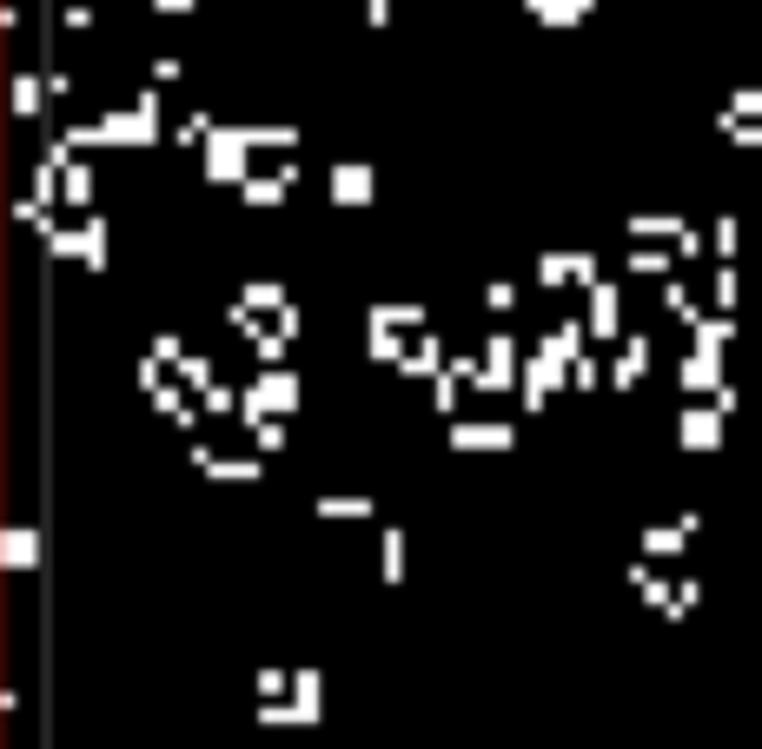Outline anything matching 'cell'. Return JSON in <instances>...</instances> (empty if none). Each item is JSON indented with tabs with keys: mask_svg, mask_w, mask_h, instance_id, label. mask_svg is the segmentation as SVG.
<instances>
[{
	"mask_svg": "<svg viewBox=\"0 0 762 749\" xmlns=\"http://www.w3.org/2000/svg\"><path fill=\"white\" fill-rule=\"evenodd\" d=\"M173 378H179V385H186V392H206V385H219V365H212V358H206V352H186V358H179V372H173Z\"/></svg>",
	"mask_w": 762,
	"mask_h": 749,
	"instance_id": "34",
	"label": "cell"
},
{
	"mask_svg": "<svg viewBox=\"0 0 762 749\" xmlns=\"http://www.w3.org/2000/svg\"><path fill=\"white\" fill-rule=\"evenodd\" d=\"M411 339H418V332H392V325H365V358H372V365H405V352H411Z\"/></svg>",
	"mask_w": 762,
	"mask_h": 749,
	"instance_id": "26",
	"label": "cell"
},
{
	"mask_svg": "<svg viewBox=\"0 0 762 749\" xmlns=\"http://www.w3.org/2000/svg\"><path fill=\"white\" fill-rule=\"evenodd\" d=\"M365 325H392V332H425V325H431V312H425L418 299H378V305H365Z\"/></svg>",
	"mask_w": 762,
	"mask_h": 749,
	"instance_id": "18",
	"label": "cell"
},
{
	"mask_svg": "<svg viewBox=\"0 0 762 749\" xmlns=\"http://www.w3.org/2000/svg\"><path fill=\"white\" fill-rule=\"evenodd\" d=\"M445 365H451V358H445V339L425 325V332L411 339V352H405V365H398V372H405V378H438Z\"/></svg>",
	"mask_w": 762,
	"mask_h": 749,
	"instance_id": "19",
	"label": "cell"
},
{
	"mask_svg": "<svg viewBox=\"0 0 762 749\" xmlns=\"http://www.w3.org/2000/svg\"><path fill=\"white\" fill-rule=\"evenodd\" d=\"M564 385H571V365L531 345V352H524V372H518V405H524V412L537 418V412H544V405H551V398H557Z\"/></svg>",
	"mask_w": 762,
	"mask_h": 749,
	"instance_id": "4",
	"label": "cell"
},
{
	"mask_svg": "<svg viewBox=\"0 0 762 749\" xmlns=\"http://www.w3.org/2000/svg\"><path fill=\"white\" fill-rule=\"evenodd\" d=\"M478 358H484V372H478V385H471V392H518L524 352H518V339H511V332H491Z\"/></svg>",
	"mask_w": 762,
	"mask_h": 749,
	"instance_id": "6",
	"label": "cell"
},
{
	"mask_svg": "<svg viewBox=\"0 0 762 749\" xmlns=\"http://www.w3.org/2000/svg\"><path fill=\"white\" fill-rule=\"evenodd\" d=\"M252 690H259V697H292V670H259Z\"/></svg>",
	"mask_w": 762,
	"mask_h": 749,
	"instance_id": "48",
	"label": "cell"
},
{
	"mask_svg": "<svg viewBox=\"0 0 762 749\" xmlns=\"http://www.w3.org/2000/svg\"><path fill=\"white\" fill-rule=\"evenodd\" d=\"M697 597H703V584H697V578H683V584L670 591V604H664V617H670V624H683V617L697 611Z\"/></svg>",
	"mask_w": 762,
	"mask_h": 749,
	"instance_id": "40",
	"label": "cell"
},
{
	"mask_svg": "<svg viewBox=\"0 0 762 749\" xmlns=\"http://www.w3.org/2000/svg\"><path fill=\"white\" fill-rule=\"evenodd\" d=\"M710 252H717V259H737V252H743V219H737V212H723V219L710 226Z\"/></svg>",
	"mask_w": 762,
	"mask_h": 749,
	"instance_id": "35",
	"label": "cell"
},
{
	"mask_svg": "<svg viewBox=\"0 0 762 749\" xmlns=\"http://www.w3.org/2000/svg\"><path fill=\"white\" fill-rule=\"evenodd\" d=\"M73 226H80V266H86V272H106V259H113V219L73 212Z\"/></svg>",
	"mask_w": 762,
	"mask_h": 749,
	"instance_id": "14",
	"label": "cell"
},
{
	"mask_svg": "<svg viewBox=\"0 0 762 749\" xmlns=\"http://www.w3.org/2000/svg\"><path fill=\"white\" fill-rule=\"evenodd\" d=\"M325 193H332V206H372L378 199V166L372 159H338L325 173Z\"/></svg>",
	"mask_w": 762,
	"mask_h": 749,
	"instance_id": "8",
	"label": "cell"
},
{
	"mask_svg": "<svg viewBox=\"0 0 762 749\" xmlns=\"http://www.w3.org/2000/svg\"><path fill=\"white\" fill-rule=\"evenodd\" d=\"M146 7H153V13H166V20H179V13H192L199 0H146Z\"/></svg>",
	"mask_w": 762,
	"mask_h": 749,
	"instance_id": "52",
	"label": "cell"
},
{
	"mask_svg": "<svg viewBox=\"0 0 762 749\" xmlns=\"http://www.w3.org/2000/svg\"><path fill=\"white\" fill-rule=\"evenodd\" d=\"M484 305H491L498 319H504V312H518V285H511V279H491V285H484Z\"/></svg>",
	"mask_w": 762,
	"mask_h": 749,
	"instance_id": "47",
	"label": "cell"
},
{
	"mask_svg": "<svg viewBox=\"0 0 762 749\" xmlns=\"http://www.w3.org/2000/svg\"><path fill=\"white\" fill-rule=\"evenodd\" d=\"M212 126H219L212 113H186V119L173 126V139H179V146H206V133H212Z\"/></svg>",
	"mask_w": 762,
	"mask_h": 749,
	"instance_id": "42",
	"label": "cell"
},
{
	"mask_svg": "<svg viewBox=\"0 0 762 749\" xmlns=\"http://www.w3.org/2000/svg\"><path fill=\"white\" fill-rule=\"evenodd\" d=\"M451 451H511L518 445V425L511 418H451Z\"/></svg>",
	"mask_w": 762,
	"mask_h": 749,
	"instance_id": "9",
	"label": "cell"
},
{
	"mask_svg": "<svg viewBox=\"0 0 762 749\" xmlns=\"http://www.w3.org/2000/svg\"><path fill=\"white\" fill-rule=\"evenodd\" d=\"M199 173L212 179V186H246L252 179V139H246V126H212L206 133V146H199Z\"/></svg>",
	"mask_w": 762,
	"mask_h": 749,
	"instance_id": "2",
	"label": "cell"
},
{
	"mask_svg": "<svg viewBox=\"0 0 762 749\" xmlns=\"http://www.w3.org/2000/svg\"><path fill=\"white\" fill-rule=\"evenodd\" d=\"M690 345H703V352H723V345H737V319H730V312H703V319L690 325Z\"/></svg>",
	"mask_w": 762,
	"mask_h": 749,
	"instance_id": "31",
	"label": "cell"
},
{
	"mask_svg": "<svg viewBox=\"0 0 762 749\" xmlns=\"http://www.w3.org/2000/svg\"><path fill=\"white\" fill-rule=\"evenodd\" d=\"M312 511H319V518H358V524H365V518H372V498H365V491H325Z\"/></svg>",
	"mask_w": 762,
	"mask_h": 749,
	"instance_id": "33",
	"label": "cell"
},
{
	"mask_svg": "<svg viewBox=\"0 0 762 749\" xmlns=\"http://www.w3.org/2000/svg\"><path fill=\"white\" fill-rule=\"evenodd\" d=\"M146 73H153V86H173V80L186 73V60H179V53H153V60H146Z\"/></svg>",
	"mask_w": 762,
	"mask_h": 749,
	"instance_id": "46",
	"label": "cell"
},
{
	"mask_svg": "<svg viewBox=\"0 0 762 749\" xmlns=\"http://www.w3.org/2000/svg\"><path fill=\"white\" fill-rule=\"evenodd\" d=\"M239 305H246L252 319H265V325H272L292 299H285V285H279V279H246V285H239Z\"/></svg>",
	"mask_w": 762,
	"mask_h": 749,
	"instance_id": "22",
	"label": "cell"
},
{
	"mask_svg": "<svg viewBox=\"0 0 762 749\" xmlns=\"http://www.w3.org/2000/svg\"><path fill=\"white\" fill-rule=\"evenodd\" d=\"M644 372H650V339H644V332L617 339V358H610V392H637V385H644Z\"/></svg>",
	"mask_w": 762,
	"mask_h": 749,
	"instance_id": "13",
	"label": "cell"
},
{
	"mask_svg": "<svg viewBox=\"0 0 762 749\" xmlns=\"http://www.w3.org/2000/svg\"><path fill=\"white\" fill-rule=\"evenodd\" d=\"M584 319H591V339H624V285L597 279L584 292Z\"/></svg>",
	"mask_w": 762,
	"mask_h": 749,
	"instance_id": "12",
	"label": "cell"
},
{
	"mask_svg": "<svg viewBox=\"0 0 762 749\" xmlns=\"http://www.w3.org/2000/svg\"><path fill=\"white\" fill-rule=\"evenodd\" d=\"M723 431H730V418L717 405H683L677 412V451H717Z\"/></svg>",
	"mask_w": 762,
	"mask_h": 749,
	"instance_id": "10",
	"label": "cell"
},
{
	"mask_svg": "<svg viewBox=\"0 0 762 749\" xmlns=\"http://www.w3.org/2000/svg\"><path fill=\"white\" fill-rule=\"evenodd\" d=\"M246 431H252L259 458H279V451H285V438H292V425H285V418H259V425H246Z\"/></svg>",
	"mask_w": 762,
	"mask_h": 749,
	"instance_id": "37",
	"label": "cell"
},
{
	"mask_svg": "<svg viewBox=\"0 0 762 749\" xmlns=\"http://www.w3.org/2000/svg\"><path fill=\"white\" fill-rule=\"evenodd\" d=\"M657 299H664V312H677V325H697L703 319V305H697V292H690V279L677 272V279H664L657 285Z\"/></svg>",
	"mask_w": 762,
	"mask_h": 749,
	"instance_id": "30",
	"label": "cell"
},
{
	"mask_svg": "<svg viewBox=\"0 0 762 749\" xmlns=\"http://www.w3.org/2000/svg\"><path fill=\"white\" fill-rule=\"evenodd\" d=\"M723 113H737V119H762V86H737Z\"/></svg>",
	"mask_w": 762,
	"mask_h": 749,
	"instance_id": "45",
	"label": "cell"
},
{
	"mask_svg": "<svg viewBox=\"0 0 762 749\" xmlns=\"http://www.w3.org/2000/svg\"><path fill=\"white\" fill-rule=\"evenodd\" d=\"M710 252V239L697 232V226H683V239H677V259H703Z\"/></svg>",
	"mask_w": 762,
	"mask_h": 749,
	"instance_id": "50",
	"label": "cell"
},
{
	"mask_svg": "<svg viewBox=\"0 0 762 749\" xmlns=\"http://www.w3.org/2000/svg\"><path fill=\"white\" fill-rule=\"evenodd\" d=\"M518 7H524L537 27H584L597 0H518Z\"/></svg>",
	"mask_w": 762,
	"mask_h": 749,
	"instance_id": "24",
	"label": "cell"
},
{
	"mask_svg": "<svg viewBox=\"0 0 762 749\" xmlns=\"http://www.w3.org/2000/svg\"><path fill=\"white\" fill-rule=\"evenodd\" d=\"M66 212H93V159L86 153L66 159Z\"/></svg>",
	"mask_w": 762,
	"mask_h": 749,
	"instance_id": "29",
	"label": "cell"
},
{
	"mask_svg": "<svg viewBox=\"0 0 762 749\" xmlns=\"http://www.w3.org/2000/svg\"><path fill=\"white\" fill-rule=\"evenodd\" d=\"M292 704H299L305 730H312V724H325V670L299 664V670H292Z\"/></svg>",
	"mask_w": 762,
	"mask_h": 749,
	"instance_id": "21",
	"label": "cell"
},
{
	"mask_svg": "<svg viewBox=\"0 0 762 749\" xmlns=\"http://www.w3.org/2000/svg\"><path fill=\"white\" fill-rule=\"evenodd\" d=\"M717 126H723V139H737V146H762V119H737V113H717Z\"/></svg>",
	"mask_w": 762,
	"mask_h": 749,
	"instance_id": "41",
	"label": "cell"
},
{
	"mask_svg": "<svg viewBox=\"0 0 762 749\" xmlns=\"http://www.w3.org/2000/svg\"><path fill=\"white\" fill-rule=\"evenodd\" d=\"M737 292H743V279H737V259H723V266L710 272V299H717V312H737Z\"/></svg>",
	"mask_w": 762,
	"mask_h": 749,
	"instance_id": "36",
	"label": "cell"
},
{
	"mask_svg": "<svg viewBox=\"0 0 762 749\" xmlns=\"http://www.w3.org/2000/svg\"><path fill=\"white\" fill-rule=\"evenodd\" d=\"M670 279L677 272V246H657V239H637L630 252H624V279Z\"/></svg>",
	"mask_w": 762,
	"mask_h": 749,
	"instance_id": "17",
	"label": "cell"
},
{
	"mask_svg": "<svg viewBox=\"0 0 762 749\" xmlns=\"http://www.w3.org/2000/svg\"><path fill=\"white\" fill-rule=\"evenodd\" d=\"M60 27H66V33H86V27H93V7L66 0V7H60Z\"/></svg>",
	"mask_w": 762,
	"mask_h": 749,
	"instance_id": "49",
	"label": "cell"
},
{
	"mask_svg": "<svg viewBox=\"0 0 762 749\" xmlns=\"http://www.w3.org/2000/svg\"><path fill=\"white\" fill-rule=\"evenodd\" d=\"M299 398H305L299 372H285V365H265V372L246 385V398H239V418H246V425H259V418H285V412H299Z\"/></svg>",
	"mask_w": 762,
	"mask_h": 749,
	"instance_id": "3",
	"label": "cell"
},
{
	"mask_svg": "<svg viewBox=\"0 0 762 749\" xmlns=\"http://www.w3.org/2000/svg\"><path fill=\"white\" fill-rule=\"evenodd\" d=\"M239 126H246L252 153H292V146H299V126H292V119H239Z\"/></svg>",
	"mask_w": 762,
	"mask_h": 749,
	"instance_id": "25",
	"label": "cell"
},
{
	"mask_svg": "<svg viewBox=\"0 0 762 749\" xmlns=\"http://www.w3.org/2000/svg\"><path fill=\"white\" fill-rule=\"evenodd\" d=\"M677 385H683V392H723V352L690 345V352L677 358Z\"/></svg>",
	"mask_w": 762,
	"mask_h": 749,
	"instance_id": "15",
	"label": "cell"
},
{
	"mask_svg": "<svg viewBox=\"0 0 762 749\" xmlns=\"http://www.w3.org/2000/svg\"><path fill=\"white\" fill-rule=\"evenodd\" d=\"M239 398H246V392H232V385H206V392H199L206 418H226V412H239Z\"/></svg>",
	"mask_w": 762,
	"mask_h": 749,
	"instance_id": "44",
	"label": "cell"
},
{
	"mask_svg": "<svg viewBox=\"0 0 762 749\" xmlns=\"http://www.w3.org/2000/svg\"><path fill=\"white\" fill-rule=\"evenodd\" d=\"M624 232H630V239L677 246V239H683V219H677V212H637V219H624Z\"/></svg>",
	"mask_w": 762,
	"mask_h": 749,
	"instance_id": "27",
	"label": "cell"
},
{
	"mask_svg": "<svg viewBox=\"0 0 762 749\" xmlns=\"http://www.w3.org/2000/svg\"><path fill=\"white\" fill-rule=\"evenodd\" d=\"M597 279H604V259H597L591 246H577V252H537V285H544V292H564V285L591 292Z\"/></svg>",
	"mask_w": 762,
	"mask_h": 749,
	"instance_id": "5",
	"label": "cell"
},
{
	"mask_svg": "<svg viewBox=\"0 0 762 749\" xmlns=\"http://www.w3.org/2000/svg\"><path fill=\"white\" fill-rule=\"evenodd\" d=\"M7 106H13V119H46V113H53V86H46V73H40V66H13V80H7Z\"/></svg>",
	"mask_w": 762,
	"mask_h": 749,
	"instance_id": "11",
	"label": "cell"
},
{
	"mask_svg": "<svg viewBox=\"0 0 762 749\" xmlns=\"http://www.w3.org/2000/svg\"><path fill=\"white\" fill-rule=\"evenodd\" d=\"M292 345H299V339H285L279 325H265V332L252 339V358H259V365H285V352H292Z\"/></svg>",
	"mask_w": 762,
	"mask_h": 749,
	"instance_id": "38",
	"label": "cell"
},
{
	"mask_svg": "<svg viewBox=\"0 0 762 749\" xmlns=\"http://www.w3.org/2000/svg\"><path fill=\"white\" fill-rule=\"evenodd\" d=\"M597 385H610V372H604V365H597V358L584 352V358L571 365V392H597Z\"/></svg>",
	"mask_w": 762,
	"mask_h": 749,
	"instance_id": "43",
	"label": "cell"
},
{
	"mask_svg": "<svg viewBox=\"0 0 762 749\" xmlns=\"http://www.w3.org/2000/svg\"><path fill=\"white\" fill-rule=\"evenodd\" d=\"M392 20V0H365V27H385Z\"/></svg>",
	"mask_w": 762,
	"mask_h": 749,
	"instance_id": "53",
	"label": "cell"
},
{
	"mask_svg": "<svg viewBox=\"0 0 762 749\" xmlns=\"http://www.w3.org/2000/svg\"><path fill=\"white\" fill-rule=\"evenodd\" d=\"M537 352H551V358H564V365H577L584 352H591V319H557L544 339H537Z\"/></svg>",
	"mask_w": 762,
	"mask_h": 749,
	"instance_id": "16",
	"label": "cell"
},
{
	"mask_svg": "<svg viewBox=\"0 0 762 749\" xmlns=\"http://www.w3.org/2000/svg\"><path fill=\"white\" fill-rule=\"evenodd\" d=\"M159 139V113L146 106H126V113H100V119H80L66 126V146L93 153V146H153Z\"/></svg>",
	"mask_w": 762,
	"mask_h": 749,
	"instance_id": "1",
	"label": "cell"
},
{
	"mask_svg": "<svg viewBox=\"0 0 762 749\" xmlns=\"http://www.w3.org/2000/svg\"><path fill=\"white\" fill-rule=\"evenodd\" d=\"M186 465L199 471V478H219V485H259L265 478V458H226L219 445H186Z\"/></svg>",
	"mask_w": 762,
	"mask_h": 749,
	"instance_id": "7",
	"label": "cell"
},
{
	"mask_svg": "<svg viewBox=\"0 0 762 749\" xmlns=\"http://www.w3.org/2000/svg\"><path fill=\"white\" fill-rule=\"evenodd\" d=\"M46 86H53V100H66V93H73V73H66V66H53V60H46Z\"/></svg>",
	"mask_w": 762,
	"mask_h": 749,
	"instance_id": "51",
	"label": "cell"
},
{
	"mask_svg": "<svg viewBox=\"0 0 762 749\" xmlns=\"http://www.w3.org/2000/svg\"><path fill=\"white\" fill-rule=\"evenodd\" d=\"M405 538L411 531H398V524L378 531V571H385V584H405Z\"/></svg>",
	"mask_w": 762,
	"mask_h": 749,
	"instance_id": "32",
	"label": "cell"
},
{
	"mask_svg": "<svg viewBox=\"0 0 762 749\" xmlns=\"http://www.w3.org/2000/svg\"><path fill=\"white\" fill-rule=\"evenodd\" d=\"M624 584H630L650 611H664V604H670V591H677L670 578H657V558H630V564H624Z\"/></svg>",
	"mask_w": 762,
	"mask_h": 749,
	"instance_id": "20",
	"label": "cell"
},
{
	"mask_svg": "<svg viewBox=\"0 0 762 749\" xmlns=\"http://www.w3.org/2000/svg\"><path fill=\"white\" fill-rule=\"evenodd\" d=\"M0 564L7 571H33L40 564V531L33 524H7L0 531Z\"/></svg>",
	"mask_w": 762,
	"mask_h": 749,
	"instance_id": "23",
	"label": "cell"
},
{
	"mask_svg": "<svg viewBox=\"0 0 762 749\" xmlns=\"http://www.w3.org/2000/svg\"><path fill=\"white\" fill-rule=\"evenodd\" d=\"M637 551L657 558V564H664V558H683V551H690V531H683V524H650V531L637 538Z\"/></svg>",
	"mask_w": 762,
	"mask_h": 749,
	"instance_id": "28",
	"label": "cell"
},
{
	"mask_svg": "<svg viewBox=\"0 0 762 749\" xmlns=\"http://www.w3.org/2000/svg\"><path fill=\"white\" fill-rule=\"evenodd\" d=\"M146 358H159V365H173V372H179L186 339H179V332H153V339H146Z\"/></svg>",
	"mask_w": 762,
	"mask_h": 749,
	"instance_id": "39",
	"label": "cell"
}]
</instances>
